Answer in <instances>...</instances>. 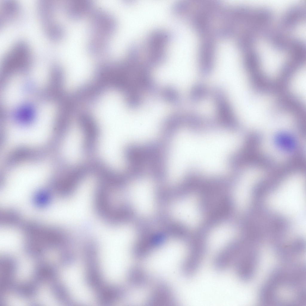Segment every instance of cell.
Wrapping results in <instances>:
<instances>
[{"mask_svg":"<svg viewBox=\"0 0 306 306\" xmlns=\"http://www.w3.org/2000/svg\"><path fill=\"white\" fill-rule=\"evenodd\" d=\"M305 265L291 263L275 268L259 291L262 305L305 306Z\"/></svg>","mask_w":306,"mask_h":306,"instance_id":"1","label":"cell"},{"mask_svg":"<svg viewBox=\"0 0 306 306\" xmlns=\"http://www.w3.org/2000/svg\"><path fill=\"white\" fill-rule=\"evenodd\" d=\"M196 136L192 150L193 165L206 172H218L223 168L229 152L227 141L222 133Z\"/></svg>","mask_w":306,"mask_h":306,"instance_id":"2","label":"cell"},{"mask_svg":"<svg viewBox=\"0 0 306 306\" xmlns=\"http://www.w3.org/2000/svg\"><path fill=\"white\" fill-rule=\"evenodd\" d=\"M169 145L161 140L151 141L143 145L146 167L154 179H162L166 176V159Z\"/></svg>","mask_w":306,"mask_h":306,"instance_id":"3","label":"cell"},{"mask_svg":"<svg viewBox=\"0 0 306 306\" xmlns=\"http://www.w3.org/2000/svg\"><path fill=\"white\" fill-rule=\"evenodd\" d=\"M242 245L234 265L239 279L247 281L251 280L255 274L259 261L260 253L255 246Z\"/></svg>","mask_w":306,"mask_h":306,"instance_id":"4","label":"cell"},{"mask_svg":"<svg viewBox=\"0 0 306 306\" xmlns=\"http://www.w3.org/2000/svg\"><path fill=\"white\" fill-rule=\"evenodd\" d=\"M38 8L39 17L47 36L53 40L62 39L64 30L55 18L53 1L52 0H40Z\"/></svg>","mask_w":306,"mask_h":306,"instance_id":"5","label":"cell"},{"mask_svg":"<svg viewBox=\"0 0 306 306\" xmlns=\"http://www.w3.org/2000/svg\"><path fill=\"white\" fill-rule=\"evenodd\" d=\"M30 48L25 41H18L5 54L2 59L4 68H25L29 66L32 59Z\"/></svg>","mask_w":306,"mask_h":306,"instance_id":"6","label":"cell"},{"mask_svg":"<svg viewBox=\"0 0 306 306\" xmlns=\"http://www.w3.org/2000/svg\"><path fill=\"white\" fill-rule=\"evenodd\" d=\"M175 212L177 218L190 227H197L201 221L198 199L195 195H191L179 202L176 206Z\"/></svg>","mask_w":306,"mask_h":306,"instance_id":"7","label":"cell"},{"mask_svg":"<svg viewBox=\"0 0 306 306\" xmlns=\"http://www.w3.org/2000/svg\"><path fill=\"white\" fill-rule=\"evenodd\" d=\"M207 246L206 237L189 245L188 255L181 267L182 273L185 276L192 277L196 273L205 255Z\"/></svg>","mask_w":306,"mask_h":306,"instance_id":"8","label":"cell"},{"mask_svg":"<svg viewBox=\"0 0 306 306\" xmlns=\"http://www.w3.org/2000/svg\"><path fill=\"white\" fill-rule=\"evenodd\" d=\"M125 155L128 164V176L137 179L143 177L146 167L143 146L128 145L125 149Z\"/></svg>","mask_w":306,"mask_h":306,"instance_id":"9","label":"cell"},{"mask_svg":"<svg viewBox=\"0 0 306 306\" xmlns=\"http://www.w3.org/2000/svg\"><path fill=\"white\" fill-rule=\"evenodd\" d=\"M91 27V38L108 40L115 30L116 23L110 15L99 10L94 12Z\"/></svg>","mask_w":306,"mask_h":306,"instance_id":"10","label":"cell"},{"mask_svg":"<svg viewBox=\"0 0 306 306\" xmlns=\"http://www.w3.org/2000/svg\"><path fill=\"white\" fill-rule=\"evenodd\" d=\"M242 247L241 244L234 239L226 244L215 257V269L218 271L222 272L234 265Z\"/></svg>","mask_w":306,"mask_h":306,"instance_id":"11","label":"cell"},{"mask_svg":"<svg viewBox=\"0 0 306 306\" xmlns=\"http://www.w3.org/2000/svg\"><path fill=\"white\" fill-rule=\"evenodd\" d=\"M83 254L86 267L85 277L95 279L102 276L99 267L98 246L94 241H89L85 245Z\"/></svg>","mask_w":306,"mask_h":306,"instance_id":"12","label":"cell"},{"mask_svg":"<svg viewBox=\"0 0 306 306\" xmlns=\"http://www.w3.org/2000/svg\"><path fill=\"white\" fill-rule=\"evenodd\" d=\"M97 298L102 305H111L120 299L124 295L123 289L114 284H103L97 290Z\"/></svg>","mask_w":306,"mask_h":306,"instance_id":"13","label":"cell"},{"mask_svg":"<svg viewBox=\"0 0 306 306\" xmlns=\"http://www.w3.org/2000/svg\"><path fill=\"white\" fill-rule=\"evenodd\" d=\"M305 17V8L298 4L290 7L281 19L280 26L283 29L290 30L299 25Z\"/></svg>","mask_w":306,"mask_h":306,"instance_id":"14","label":"cell"},{"mask_svg":"<svg viewBox=\"0 0 306 306\" xmlns=\"http://www.w3.org/2000/svg\"><path fill=\"white\" fill-rule=\"evenodd\" d=\"M93 4L88 0H71L68 2L66 10L69 16L74 19L85 16L92 10Z\"/></svg>","mask_w":306,"mask_h":306,"instance_id":"15","label":"cell"},{"mask_svg":"<svg viewBox=\"0 0 306 306\" xmlns=\"http://www.w3.org/2000/svg\"><path fill=\"white\" fill-rule=\"evenodd\" d=\"M200 56V70L203 75L211 73L213 63L214 46L211 41L205 42L202 45Z\"/></svg>","mask_w":306,"mask_h":306,"instance_id":"16","label":"cell"},{"mask_svg":"<svg viewBox=\"0 0 306 306\" xmlns=\"http://www.w3.org/2000/svg\"><path fill=\"white\" fill-rule=\"evenodd\" d=\"M214 97L218 115L223 119L232 120L234 116L232 108L221 89L216 88L213 92Z\"/></svg>","mask_w":306,"mask_h":306,"instance_id":"17","label":"cell"},{"mask_svg":"<svg viewBox=\"0 0 306 306\" xmlns=\"http://www.w3.org/2000/svg\"><path fill=\"white\" fill-rule=\"evenodd\" d=\"M19 10V5L15 0H2L0 4L1 25L7 23L15 19Z\"/></svg>","mask_w":306,"mask_h":306,"instance_id":"18","label":"cell"},{"mask_svg":"<svg viewBox=\"0 0 306 306\" xmlns=\"http://www.w3.org/2000/svg\"><path fill=\"white\" fill-rule=\"evenodd\" d=\"M181 117L178 115L172 116L165 120L161 128V140L169 143L177 133Z\"/></svg>","mask_w":306,"mask_h":306,"instance_id":"19","label":"cell"},{"mask_svg":"<svg viewBox=\"0 0 306 306\" xmlns=\"http://www.w3.org/2000/svg\"><path fill=\"white\" fill-rule=\"evenodd\" d=\"M206 87L204 85L198 84L192 88L190 94L191 100L194 102H198L202 100L207 93Z\"/></svg>","mask_w":306,"mask_h":306,"instance_id":"20","label":"cell"}]
</instances>
